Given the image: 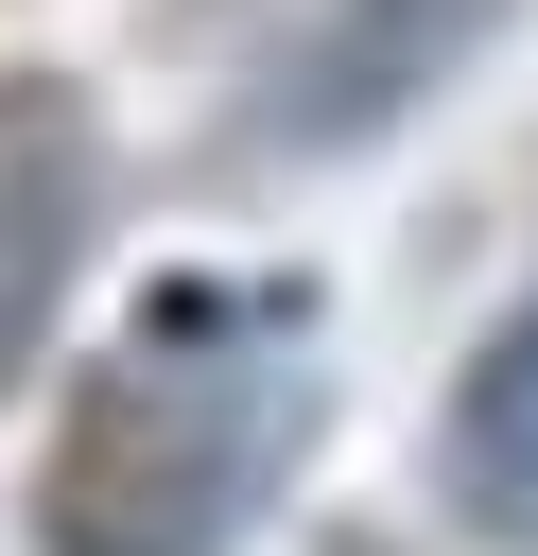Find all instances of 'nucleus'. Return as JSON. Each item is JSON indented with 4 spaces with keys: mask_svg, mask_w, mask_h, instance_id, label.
<instances>
[{
    "mask_svg": "<svg viewBox=\"0 0 538 556\" xmlns=\"http://www.w3.org/2000/svg\"><path fill=\"white\" fill-rule=\"evenodd\" d=\"M312 434V313L260 278H174L52 417L35 539L52 556H226Z\"/></svg>",
    "mask_w": 538,
    "mask_h": 556,
    "instance_id": "obj_1",
    "label": "nucleus"
},
{
    "mask_svg": "<svg viewBox=\"0 0 538 556\" xmlns=\"http://www.w3.org/2000/svg\"><path fill=\"white\" fill-rule=\"evenodd\" d=\"M87 261H104V104L69 70H0V400L52 365Z\"/></svg>",
    "mask_w": 538,
    "mask_h": 556,
    "instance_id": "obj_2",
    "label": "nucleus"
},
{
    "mask_svg": "<svg viewBox=\"0 0 538 556\" xmlns=\"http://www.w3.org/2000/svg\"><path fill=\"white\" fill-rule=\"evenodd\" d=\"M486 17H503V0H347V35H312V52L278 70V139H364V122H399Z\"/></svg>",
    "mask_w": 538,
    "mask_h": 556,
    "instance_id": "obj_3",
    "label": "nucleus"
},
{
    "mask_svg": "<svg viewBox=\"0 0 538 556\" xmlns=\"http://www.w3.org/2000/svg\"><path fill=\"white\" fill-rule=\"evenodd\" d=\"M451 504L486 521V539H538V295L469 348V382H451Z\"/></svg>",
    "mask_w": 538,
    "mask_h": 556,
    "instance_id": "obj_4",
    "label": "nucleus"
}]
</instances>
